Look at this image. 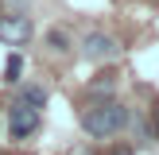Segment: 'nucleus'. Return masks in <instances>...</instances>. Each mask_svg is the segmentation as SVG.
Returning <instances> with one entry per match:
<instances>
[{"instance_id":"f257e3e1","label":"nucleus","mask_w":159,"mask_h":155,"mask_svg":"<svg viewBox=\"0 0 159 155\" xmlns=\"http://www.w3.org/2000/svg\"><path fill=\"white\" fill-rule=\"evenodd\" d=\"M128 124V108L120 105V101H93L89 108L82 113V128L89 132L93 140H109V136H116V132Z\"/></svg>"},{"instance_id":"f03ea898","label":"nucleus","mask_w":159,"mask_h":155,"mask_svg":"<svg viewBox=\"0 0 159 155\" xmlns=\"http://www.w3.org/2000/svg\"><path fill=\"white\" fill-rule=\"evenodd\" d=\"M39 124H43L39 108L23 105V101H16V105L8 108V136H12V140H31L39 132Z\"/></svg>"},{"instance_id":"7ed1b4c3","label":"nucleus","mask_w":159,"mask_h":155,"mask_svg":"<svg viewBox=\"0 0 159 155\" xmlns=\"http://www.w3.org/2000/svg\"><path fill=\"white\" fill-rule=\"evenodd\" d=\"M31 35H35L31 16H23V12H16V16H0V43H8V46H23Z\"/></svg>"},{"instance_id":"20e7f679","label":"nucleus","mask_w":159,"mask_h":155,"mask_svg":"<svg viewBox=\"0 0 159 155\" xmlns=\"http://www.w3.org/2000/svg\"><path fill=\"white\" fill-rule=\"evenodd\" d=\"M82 54L93 62H105V58H116L120 54V43H116L113 35H105V31H89V35L82 39Z\"/></svg>"},{"instance_id":"39448f33","label":"nucleus","mask_w":159,"mask_h":155,"mask_svg":"<svg viewBox=\"0 0 159 155\" xmlns=\"http://www.w3.org/2000/svg\"><path fill=\"white\" fill-rule=\"evenodd\" d=\"M20 101L31 108H43L51 101V93H47V85H20Z\"/></svg>"},{"instance_id":"423d86ee","label":"nucleus","mask_w":159,"mask_h":155,"mask_svg":"<svg viewBox=\"0 0 159 155\" xmlns=\"http://www.w3.org/2000/svg\"><path fill=\"white\" fill-rule=\"evenodd\" d=\"M20 74H23V58H20V54H8V62H4V82L16 85V82H20Z\"/></svg>"},{"instance_id":"0eeeda50","label":"nucleus","mask_w":159,"mask_h":155,"mask_svg":"<svg viewBox=\"0 0 159 155\" xmlns=\"http://www.w3.org/2000/svg\"><path fill=\"white\" fill-rule=\"evenodd\" d=\"M113 85H116V74H97L93 85H89V93H109Z\"/></svg>"},{"instance_id":"6e6552de","label":"nucleus","mask_w":159,"mask_h":155,"mask_svg":"<svg viewBox=\"0 0 159 155\" xmlns=\"http://www.w3.org/2000/svg\"><path fill=\"white\" fill-rule=\"evenodd\" d=\"M47 43H51L54 51H70V39H66V31H58V27H54L51 35H47Z\"/></svg>"},{"instance_id":"1a4fd4ad","label":"nucleus","mask_w":159,"mask_h":155,"mask_svg":"<svg viewBox=\"0 0 159 155\" xmlns=\"http://www.w3.org/2000/svg\"><path fill=\"white\" fill-rule=\"evenodd\" d=\"M148 136H152V140H159V101L152 105V116H148Z\"/></svg>"},{"instance_id":"9d476101","label":"nucleus","mask_w":159,"mask_h":155,"mask_svg":"<svg viewBox=\"0 0 159 155\" xmlns=\"http://www.w3.org/2000/svg\"><path fill=\"white\" fill-rule=\"evenodd\" d=\"M105 155H136V151H132V147L128 144H113V147H109V151Z\"/></svg>"}]
</instances>
